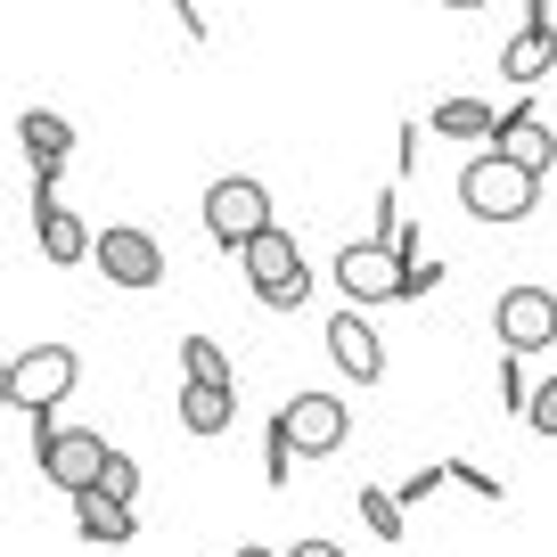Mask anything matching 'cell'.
Segmentation results:
<instances>
[{
  "mask_svg": "<svg viewBox=\"0 0 557 557\" xmlns=\"http://www.w3.org/2000/svg\"><path fill=\"white\" fill-rule=\"evenodd\" d=\"M173 418L189 426V435H230V418H238V385H197V377H181Z\"/></svg>",
  "mask_w": 557,
  "mask_h": 557,
  "instance_id": "4fadbf2b",
  "label": "cell"
},
{
  "mask_svg": "<svg viewBox=\"0 0 557 557\" xmlns=\"http://www.w3.org/2000/svg\"><path fill=\"white\" fill-rule=\"evenodd\" d=\"M246 287L255 296H278V287H296V278H312V262H304V238H287V230H262L255 246H246Z\"/></svg>",
  "mask_w": 557,
  "mask_h": 557,
  "instance_id": "8fae6325",
  "label": "cell"
},
{
  "mask_svg": "<svg viewBox=\"0 0 557 557\" xmlns=\"http://www.w3.org/2000/svg\"><path fill=\"white\" fill-rule=\"evenodd\" d=\"M99 492L132 508V500H139V459H132V451H115V459H107V475H99Z\"/></svg>",
  "mask_w": 557,
  "mask_h": 557,
  "instance_id": "7402d4cb",
  "label": "cell"
},
{
  "mask_svg": "<svg viewBox=\"0 0 557 557\" xmlns=\"http://www.w3.org/2000/svg\"><path fill=\"white\" fill-rule=\"evenodd\" d=\"M435 484H451V468H418V475H401V508L435 500Z\"/></svg>",
  "mask_w": 557,
  "mask_h": 557,
  "instance_id": "484cf974",
  "label": "cell"
},
{
  "mask_svg": "<svg viewBox=\"0 0 557 557\" xmlns=\"http://www.w3.org/2000/svg\"><path fill=\"white\" fill-rule=\"evenodd\" d=\"M90 262L107 271V287H132V296H148V287L164 278V246L148 238L139 222H107V230H99V255H90Z\"/></svg>",
  "mask_w": 557,
  "mask_h": 557,
  "instance_id": "5b68a950",
  "label": "cell"
},
{
  "mask_svg": "<svg viewBox=\"0 0 557 557\" xmlns=\"http://www.w3.org/2000/svg\"><path fill=\"white\" fill-rule=\"evenodd\" d=\"M329 361H336V377H352V385L385 377V345H377V329H369V312H329Z\"/></svg>",
  "mask_w": 557,
  "mask_h": 557,
  "instance_id": "30bf717a",
  "label": "cell"
},
{
  "mask_svg": "<svg viewBox=\"0 0 557 557\" xmlns=\"http://www.w3.org/2000/svg\"><path fill=\"white\" fill-rule=\"evenodd\" d=\"M394 173H401V181L418 173V123H401V132H394Z\"/></svg>",
  "mask_w": 557,
  "mask_h": 557,
  "instance_id": "4316f807",
  "label": "cell"
},
{
  "mask_svg": "<svg viewBox=\"0 0 557 557\" xmlns=\"http://www.w3.org/2000/svg\"><path fill=\"white\" fill-rule=\"evenodd\" d=\"M459 206H468L475 222H524V213L541 206V181L517 173L500 148H475V157L459 164Z\"/></svg>",
  "mask_w": 557,
  "mask_h": 557,
  "instance_id": "6da1fadb",
  "label": "cell"
},
{
  "mask_svg": "<svg viewBox=\"0 0 557 557\" xmlns=\"http://www.w3.org/2000/svg\"><path fill=\"white\" fill-rule=\"evenodd\" d=\"M451 484H459V492H475L484 508H500V500H508V492H500V475H492V468H475V459H451Z\"/></svg>",
  "mask_w": 557,
  "mask_h": 557,
  "instance_id": "603a6c76",
  "label": "cell"
},
{
  "mask_svg": "<svg viewBox=\"0 0 557 557\" xmlns=\"http://www.w3.org/2000/svg\"><path fill=\"white\" fill-rule=\"evenodd\" d=\"M262 230H278L271 222V189H262V181L230 173V181H213V189H206V238L222 246V255H246Z\"/></svg>",
  "mask_w": 557,
  "mask_h": 557,
  "instance_id": "3957f363",
  "label": "cell"
},
{
  "mask_svg": "<svg viewBox=\"0 0 557 557\" xmlns=\"http://www.w3.org/2000/svg\"><path fill=\"white\" fill-rule=\"evenodd\" d=\"M533 369H524V352H500V410L508 418H524V410H533Z\"/></svg>",
  "mask_w": 557,
  "mask_h": 557,
  "instance_id": "44dd1931",
  "label": "cell"
},
{
  "mask_svg": "<svg viewBox=\"0 0 557 557\" xmlns=\"http://www.w3.org/2000/svg\"><path fill=\"white\" fill-rule=\"evenodd\" d=\"M352 508H361V524H369L377 541H401V533H410V517H401V492L361 484V492H352Z\"/></svg>",
  "mask_w": 557,
  "mask_h": 557,
  "instance_id": "ac0fdd59",
  "label": "cell"
},
{
  "mask_svg": "<svg viewBox=\"0 0 557 557\" xmlns=\"http://www.w3.org/2000/svg\"><path fill=\"white\" fill-rule=\"evenodd\" d=\"M74 377H83V352L74 345H34V352H17V361L0 369V401L41 418V410H58V401L74 394Z\"/></svg>",
  "mask_w": 557,
  "mask_h": 557,
  "instance_id": "7a4b0ae2",
  "label": "cell"
},
{
  "mask_svg": "<svg viewBox=\"0 0 557 557\" xmlns=\"http://www.w3.org/2000/svg\"><path fill=\"white\" fill-rule=\"evenodd\" d=\"M312 304V278H296V287H278V296H262V312H304Z\"/></svg>",
  "mask_w": 557,
  "mask_h": 557,
  "instance_id": "83f0119b",
  "label": "cell"
},
{
  "mask_svg": "<svg viewBox=\"0 0 557 557\" xmlns=\"http://www.w3.org/2000/svg\"><path fill=\"white\" fill-rule=\"evenodd\" d=\"M17 139H25V157H34V164H66L74 157V123L58 115V107H25Z\"/></svg>",
  "mask_w": 557,
  "mask_h": 557,
  "instance_id": "9a60e30c",
  "label": "cell"
},
{
  "mask_svg": "<svg viewBox=\"0 0 557 557\" xmlns=\"http://www.w3.org/2000/svg\"><path fill=\"white\" fill-rule=\"evenodd\" d=\"M524 25H557V17H549V0H524Z\"/></svg>",
  "mask_w": 557,
  "mask_h": 557,
  "instance_id": "4dcf8cb0",
  "label": "cell"
},
{
  "mask_svg": "<svg viewBox=\"0 0 557 557\" xmlns=\"http://www.w3.org/2000/svg\"><path fill=\"white\" fill-rule=\"evenodd\" d=\"M435 287H443V262H426V255H418V262H401V304L435 296Z\"/></svg>",
  "mask_w": 557,
  "mask_h": 557,
  "instance_id": "d4e9b609",
  "label": "cell"
},
{
  "mask_svg": "<svg viewBox=\"0 0 557 557\" xmlns=\"http://www.w3.org/2000/svg\"><path fill=\"white\" fill-rule=\"evenodd\" d=\"M107 459H115V443H107L99 426H58V443L34 451V468H41V484H58L66 500H83V492H99Z\"/></svg>",
  "mask_w": 557,
  "mask_h": 557,
  "instance_id": "277c9868",
  "label": "cell"
},
{
  "mask_svg": "<svg viewBox=\"0 0 557 557\" xmlns=\"http://www.w3.org/2000/svg\"><path fill=\"white\" fill-rule=\"evenodd\" d=\"M287 475H296V426H287V410L271 418V426H262V484H287Z\"/></svg>",
  "mask_w": 557,
  "mask_h": 557,
  "instance_id": "ffe728a7",
  "label": "cell"
},
{
  "mask_svg": "<svg viewBox=\"0 0 557 557\" xmlns=\"http://www.w3.org/2000/svg\"><path fill=\"white\" fill-rule=\"evenodd\" d=\"M492 148H500V157L517 164V173H533V181L557 164V132H549V115H541L533 99L500 107V132H492Z\"/></svg>",
  "mask_w": 557,
  "mask_h": 557,
  "instance_id": "ba28073f",
  "label": "cell"
},
{
  "mask_svg": "<svg viewBox=\"0 0 557 557\" xmlns=\"http://www.w3.org/2000/svg\"><path fill=\"white\" fill-rule=\"evenodd\" d=\"M181 369H189L197 385H238V369H230V352L213 345V336H181Z\"/></svg>",
  "mask_w": 557,
  "mask_h": 557,
  "instance_id": "d6986e66",
  "label": "cell"
},
{
  "mask_svg": "<svg viewBox=\"0 0 557 557\" xmlns=\"http://www.w3.org/2000/svg\"><path fill=\"white\" fill-rule=\"evenodd\" d=\"M287 426H296V451L304 459H329V451H345V443H352V410L336 394H296V401H287Z\"/></svg>",
  "mask_w": 557,
  "mask_h": 557,
  "instance_id": "9c48e42d",
  "label": "cell"
},
{
  "mask_svg": "<svg viewBox=\"0 0 557 557\" xmlns=\"http://www.w3.org/2000/svg\"><path fill=\"white\" fill-rule=\"evenodd\" d=\"M238 557H287V549H262V541H246V549Z\"/></svg>",
  "mask_w": 557,
  "mask_h": 557,
  "instance_id": "1f68e13d",
  "label": "cell"
},
{
  "mask_svg": "<svg viewBox=\"0 0 557 557\" xmlns=\"http://www.w3.org/2000/svg\"><path fill=\"white\" fill-rule=\"evenodd\" d=\"M287 557H345V549H336V541H320V533H312V541H296V549H287Z\"/></svg>",
  "mask_w": 557,
  "mask_h": 557,
  "instance_id": "f546056e",
  "label": "cell"
},
{
  "mask_svg": "<svg viewBox=\"0 0 557 557\" xmlns=\"http://www.w3.org/2000/svg\"><path fill=\"white\" fill-rule=\"evenodd\" d=\"M74 533L83 541H107V549H115V541H132L139 533V517L123 500H107V492H83V500H74Z\"/></svg>",
  "mask_w": 557,
  "mask_h": 557,
  "instance_id": "e0dca14e",
  "label": "cell"
},
{
  "mask_svg": "<svg viewBox=\"0 0 557 557\" xmlns=\"http://www.w3.org/2000/svg\"><path fill=\"white\" fill-rule=\"evenodd\" d=\"M492 132H500V107L492 99H435V139H475V148H492Z\"/></svg>",
  "mask_w": 557,
  "mask_h": 557,
  "instance_id": "2e32d148",
  "label": "cell"
},
{
  "mask_svg": "<svg viewBox=\"0 0 557 557\" xmlns=\"http://www.w3.org/2000/svg\"><path fill=\"white\" fill-rule=\"evenodd\" d=\"M173 17H181V34H189V41H206V34H213V25H206V9H197V0H173Z\"/></svg>",
  "mask_w": 557,
  "mask_h": 557,
  "instance_id": "f1b7e54d",
  "label": "cell"
},
{
  "mask_svg": "<svg viewBox=\"0 0 557 557\" xmlns=\"http://www.w3.org/2000/svg\"><path fill=\"white\" fill-rule=\"evenodd\" d=\"M34 238H41V262H58V271H74V262L99 255V230H90L83 213H66V206L34 213Z\"/></svg>",
  "mask_w": 557,
  "mask_h": 557,
  "instance_id": "7c38bea8",
  "label": "cell"
},
{
  "mask_svg": "<svg viewBox=\"0 0 557 557\" xmlns=\"http://www.w3.org/2000/svg\"><path fill=\"white\" fill-rule=\"evenodd\" d=\"M435 9H484V0H435Z\"/></svg>",
  "mask_w": 557,
  "mask_h": 557,
  "instance_id": "d6a6232c",
  "label": "cell"
},
{
  "mask_svg": "<svg viewBox=\"0 0 557 557\" xmlns=\"http://www.w3.org/2000/svg\"><path fill=\"white\" fill-rule=\"evenodd\" d=\"M492 336H500V352L557 345V296H549V287H500V304H492Z\"/></svg>",
  "mask_w": 557,
  "mask_h": 557,
  "instance_id": "8992f818",
  "label": "cell"
},
{
  "mask_svg": "<svg viewBox=\"0 0 557 557\" xmlns=\"http://www.w3.org/2000/svg\"><path fill=\"white\" fill-rule=\"evenodd\" d=\"M500 74L524 83V90L549 83V74H557V25H524L517 41H500Z\"/></svg>",
  "mask_w": 557,
  "mask_h": 557,
  "instance_id": "5bb4252c",
  "label": "cell"
},
{
  "mask_svg": "<svg viewBox=\"0 0 557 557\" xmlns=\"http://www.w3.org/2000/svg\"><path fill=\"white\" fill-rule=\"evenodd\" d=\"M336 287L352 296V312H369V304H394L401 296V255L377 238H352L345 255H336Z\"/></svg>",
  "mask_w": 557,
  "mask_h": 557,
  "instance_id": "52a82bcc",
  "label": "cell"
},
{
  "mask_svg": "<svg viewBox=\"0 0 557 557\" xmlns=\"http://www.w3.org/2000/svg\"><path fill=\"white\" fill-rule=\"evenodd\" d=\"M524 426H533L541 443H557V377H541V385H533V410H524Z\"/></svg>",
  "mask_w": 557,
  "mask_h": 557,
  "instance_id": "cb8c5ba5",
  "label": "cell"
}]
</instances>
